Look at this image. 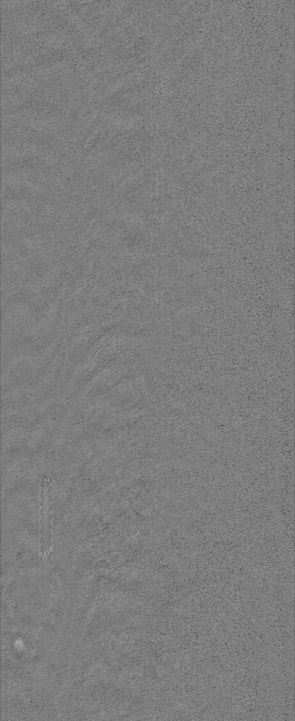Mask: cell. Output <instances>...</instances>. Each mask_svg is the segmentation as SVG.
<instances>
[{
	"label": "cell",
	"instance_id": "obj_1",
	"mask_svg": "<svg viewBox=\"0 0 295 721\" xmlns=\"http://www.w3.org/2000/svg\"><path fill=\"white\" fill-rule=\"evenodd\" d=\"M52 478L43 475L40 483V553L44 560L51 554Z\"/></svg>",
	"mask_w": 295,
	"mask_h": 721
}]
</instances>
